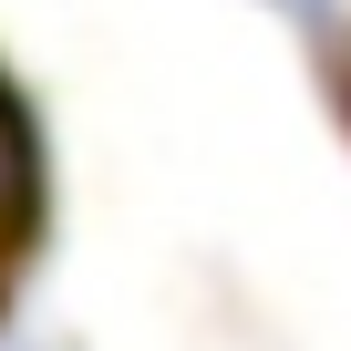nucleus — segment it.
Returning <instances> with one entry per match:
<instances>
[{"instance_id": "1", "label": "nucleus", "mask_w": 351, "mask_h": 351, "mask_svg": "<svg viewBox=\"0 0 351 351\" xmlns=\"http://www.w3.org/2000/svg\"><path fill=\"white\" fill-rule=\"evenodd\" d=\"M32 228H42V134H32L21 93L0 83V289L32 258Z\"/></svg>"}, {"instance_id": "2", "label": "nucleus", "mask_w": 351, "mask_h": 351, "mask_svg": "<svg viewBox=\"0 0 351 351\" xmlns=\"http://www.w3.org/2000/svg\"><path fill=\"white\" fill-rule=\"evenodd\" d=\"M279 11H289V21H310V32H330V21H341L330 0H279Z\"/></svg>"}]
</instances>
